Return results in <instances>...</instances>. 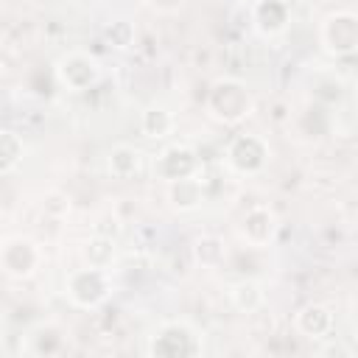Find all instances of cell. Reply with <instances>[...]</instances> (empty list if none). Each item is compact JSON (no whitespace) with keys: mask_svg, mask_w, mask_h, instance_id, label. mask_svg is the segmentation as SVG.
<instances>
[{"mask_svg":"<svg viewBox=\"0 0 358 358\" xmlns=\"http://www.w3.org/2000/svg\"><path fill=\"white\" fill-rule=\"evenodd\" d=\"M255 109V101H252V92L246 90L243 81L238 78H218L213 87H210V95H207V112L218 120V123H227V126H235L241 120H246Z\"/></svg>","mask_w":358,"mask_h":358,"instance_id":"1","label":"cell"},{"mask_svg":"<svg viewBox=\"0 0 358 358\" xmlns=\"http://www.w3.org/2000/svg\"><path fill=\"white\" fill-rule=\"evenodd\" d=\"M193 252H196V260L201 266H218L221 257H224V243L218 238H213V235H204V238L196 241Z\"/></svg>","mask_w":358,"mask_h":358,"instance_id":"18","label":"cell"},{"mask_svg":"<svg viewBox=\"0 0 358 358\" xmlns=\"http://www.w3.org/2000/svg\"><path fill=\"white\" fill-rule=\"evenodd\" d=\"M140 129L145 137L151 140H162L173 131V115L165 109V106H148L143 115H140Z\"/></svg>","mask_w":358,"mask_h":358,"instance_id":"15","label":"cell"},{"mask_svg":"<svg viewBox=\"0 0 358 358\" xmlns=\"http://www.w3.org/2000/svg\"><path fill=\"white\" fill-rule=\"evenodd\" d=\"M168 199H171V207L179 210V213H190V210H196V207L201 204V199H204L201 179L187 176V179L168 182Z\"/></svg>","mask_w":358,"mask_h":358,"instance_id":"12","label":"cell"},{"mask_svg":"<svg viewBox=\"0 0 358 358\" xmlns=\"http://www.w3.org/2000/svg\"><path fill=\"white\" fill-rule=\"evenodd\" d=\"M266 159H268V145L257 134H241V137H235L229 143L227 162L238 173H257V171H263Z\"/></svg>","mask_w":358,"mask_h":358,"instance_id":"7","label":"cell"},{"mask_svg":"<svg viewBox=\"0 0 358 358\" xmlns=\"http://www.w3.org/2000/svg\"><path fill=\"white\" fill-rule=\"evenodd\" d=\"M90 266L95 268H106L115 260V238H103V235H92V241L84 249Z\"/></svg>","mask_w":358,"mask_h":358,"instance_id":"17","label":"cell"},{"mask_svg":"<svg viewBox=\"0 0 358 358\" xmlns=\"http://www.w3.org/2000/svg\"><path fill=\"white\" fill-rule=\"evenodd\" d=\"M56 81L67 92H87L101 81V62L87 50H70L56 62Z\"/></svg>","mask_w":358,"mask_h":358,"instance_id":"3","label":"cell"},{"mask_svg":"<svg viewBox=\"0 0 358 358\" xmlns=\"http://www.w3.org/2000/svg\"><path fill=\"white\" fill-rule=\"evenodd\" d=\"M140 168H143V154H140V148L120 143V145H115V148L109 151V171H112V176H117V179H131L134 173H140Z\"/></svg>","mask_w":358,"mask_h":358,"instance_id":"13","label":"cell"},{"mask_svg":"<svg viewBox=\"0 0 358 358\" xmlns=\"http://www.w3.org/2000/svg\"><path fill=\"white\" fill-rule=\"evenodd\" d=\"M241 232H243L246 243H252V246H268L274 241V232H277V215L266 204H255L243 215Z\"/></svg>","mask_w":358,"mask_h":358,"instance_id":"9","label":"cell"},{"mask_svg":"<svg viewBox=\"0 0 358 358\" xmlns=\"http://www.w3.org/2000/svg\"><path fill=\"white\" fill-rule=\"evenodd\" d=\"M182 0H151V6L154 8H162V11H171V8H176Z\"/></svg>","mask_w":358,"mask_h":358,"instance_id":"21","label":"cell"},{"mask_svg":"<svg viewBox=\"0 0 358 358\" xmlns=\"http://www.w3.org/2000/svg\"><path fill=\"white\" fill-rule=\"evenodd\" d=\"M296 330L308 338H324L333 330V313L324 305H305L296 313Z\"/></svg>","mask_w":358,"mask_h":358,"instance_id":"11","label":"cell"},{"mask_svg":"<svg viewBox=\"0 0 358 358\" xmlns=\"http://www.w3.org/2000/svg\"><path fill=\"white\" fill-rule=\"evenodd\" d=\"M252 20L260 34L274 36L288 25V6L282 0H260L252 8Z\"/></svg>","mask_w":358,"mask_h":358,"instance_id":"10","label":"cell"},{"mask_svg":"<svg viewBox=\"0 0 358 358\" xmlns=\"http://www.w3.org/2000/svg\"><path fill=\"white\" fill-rule=\"evenodd\" d=\"M106 39L115 45V48H129L131 39H134V28L129 22H112L106 28Z\"/></svg>","mask_w":358,"mask_h":358,"instance_id":"19","label":"cell"},{"mask_svg":"<svg viewBox=\"0 0 358 358\" xmlns=\"http://www.w3.org/2000/svg\"><path fill=\"white\" fill-rule=\"evenodd\" d=\"M154 171L165 179V182H176V179H187V176H196L199 173V157L190 145H171L165 148L157 162H154Z\"/></svg>","mask_w":358,"mask_h":358,"instance_id":"8","label":"cell"},{"mask_svg":"<svg viewBox=\"0 0 358 358\" xmlns=\"http://www.w3.org/2000/svg\"><path fill=\"white\" fill-rule=\"evenodd\" d=\"M42 263V252L31 238H8L0 246V266L8 277H31Z\"/></svg>","mask_w":358,"mask_h":358,"instance_id":"6","label":"cell"},{"mask_svg":"<svg viewBox=\"0 0 358 358\" xmlns=\"http://www.w3.org/2000/svg\"><path fill=\"white\" fill-rule=\"evenodd\" d=\"M322 45L333 56H352L358 45V17L352 11H336L322 22Z\"/></svg>","mask_w":358,"mask_h":358,"instance_id":"5","label":"cell"},{"mask_svg":"<svg viewBox=\"0 0 358 358\" xmlns=\"http://www.w3.org/2000/svg\"><path fill=\"white\" fill-rule=\"evenodd\" d=\"M229 299H232V305H235L241 313H252V310H257V308L263 305L266 294H263V285H260V282H255V280H241V282L229 285Z\"/></svg>","mask_w":358,"mask_h":358,"instance_id":"14","label":"cell"},{"mask_svg":"<svg viewBox=\"0 0 358 358\" xmlns=\"http://www.w3.org/2000/svg\"><path fill=\"white\" fill-rule=\"evenodd\" d=\"M204 341L196 327L187 322H165L148 341V355L154 358H185V355H201Z\"/></svg>","mask_w":358,"mask_h":358,"instance_id":"2","label":"cell"},{"mask_svg":"<svg viewBox=\"0 0 358 358\" xmlns=\"http://www.w3.org/2000/svg\"><path fill=\"white\" fill-rule=\"evenodd\" d=\"M95 235L117 238V235H120V221H117V218H112V215H103V218L95 224Z\"/></svg>","mask_w":358,"mask_h":358,"instance_id":"20","label":"cell"},{"mask_svg":"<svg viewBox=\"0 0 358 358\" xmlns=\"http://www.w3.org/2000/svg\"><path fill=\"white\" fill-rule=\"evenodd\" d=\"M109 294H112V285H109L106 268L87 266V268L70 271V277H67V296L78 308H87V310L98 308L109 299Z\"/></svg>","mask_w":358,"mask_h":358,"instance_id":"4","label":"cell"},{"mask_svg":"<svg viewBox=\"0 0 358 358\" xmlns=\"http://www.w3.org/2000/svg\"><path fill=\"white\" fill-rule=\"evenodd\" d=\"M22 154H25V145L20 134L11 129H0V173L14 171L22 162Z\"/></svg>","mask_w":358,"mask_h":358,"instance_id":"16","label":"cell"}]
</instances>
